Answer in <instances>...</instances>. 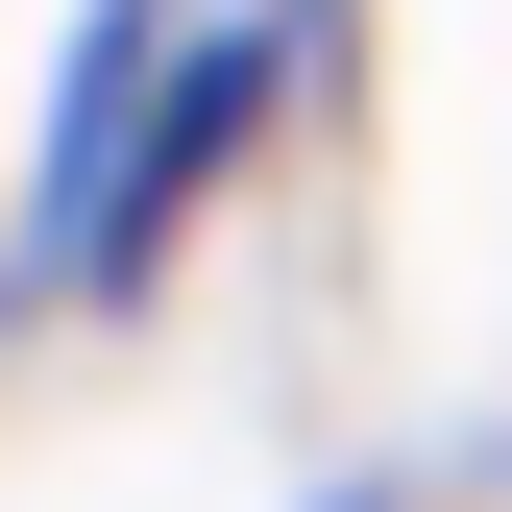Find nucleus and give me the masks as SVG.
I'll use <instances>...</instances> for the list:
<instances>
[{
  "label": "nucleus",
  "instance_id": "nucleus-1",
  "mask_svg": "<svg viewBox=\"0 0 512 512\" xmlns=\"http://www.w3.org/2000/svg\"><path fill=\"white\" fill-rule=\"evenodd\" d=\"M342 512H366V488H342Z\"/></svg>",
  "mask_w": 512,
  "mask_h": 512
}]
</instances>
